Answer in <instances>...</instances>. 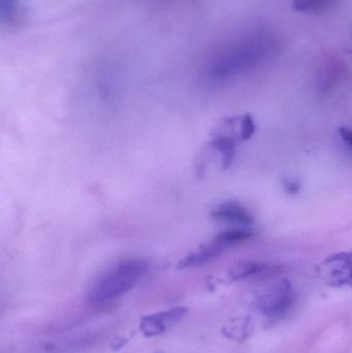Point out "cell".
I'll list each match as a JSON object with an SVG mask.
<instances>
[{
    "instance_id": "cell-4",
    "label": "cell",
    "mask_w": 352,
    "mask_h": 353,
    "mask_svg": "<svg viewBox=\"0 0 352 353\" xmlns=\"http://www.w3.org/2000/svg\"><path fill=\"white\" fill-rule=\"evenodd\" d=\"M229 248V245L225 243L220 236L217 234L216 238L211 242L200 246L198 250L189 253L187 256L180 261L178 268L180 270L194 269L206 265L210 261H214L220 256L225 250Z\"/></svg>"
},
{
    "instance_id": "cell-11",
    "label": "cell",
    "mask_w": 352,
    "mask_h": 353,
    "mask_svg": "<svg viewBox=\"0 0 352 353\" xmlns=\"http://www.w3.org/2000/svg\"><path fill=\"white\" fill-rule=\"evenodd\" d=\"M282 186L285 192L289 195H297L301 191V184L296 179H284Z\"/></svg>"
},
{
    "instance_id": "cell-5",
    "label": "cell",
    "mask_w": 352,
    "mask_h": 353,
    "mask_svg": "<svg viewBox=\"0 0 352 353\" xmlns=\"http://www.w3.org/2000/svg\"><path fill=\"white\" fill-rule=\"evenodd\" d=\"M213 219L219 221L234 222L242 225L254 224V217L237 201H225L215 207L211 212Z\"/></svg>"
},
{
    "instance_id": "cell-8",
    "label": "cell",
    "mask_w": 352,
    "mask_h": 353,
    "mask_svg": "<svg viewBox=\"0 0 352 353\" xmlns=\"http://www.w3.org/2000/svg\"><path fill=\"white\" fill-rule=\"evenodd\" d=\"M334 0H293V8L302 12H322L332 8Z\"/></svg>"
},
{
    "instance_id": "cell-1",
    "label": "cell",
    "mask_w": 352,
    "mask_h": 353,
    "mask_svg": "<svg viewBox=\"0 0 352 353\" xmlns=\"http://www.w3.org/2000/svg\"><path fill=\"white\" fill-rule=\"evenodd\" d=\"M150 265L146 259H128L119 261L103 273L89 290L87 299L92 305H103L121 298L146 275Z\"/></svg>"
},
{
    "instance_id": "cell-12",
    "label": "cell",
    "mask_w": 352,
    "mask_h": 353,
    "mask_svg": "<svg viewBox=\"0 0 352 353\" xmlns=\"http://www.w3.org/2000/svg\"><path fill=\"white\" fill-rule=\"evenodd\" d=\"M339 136H340L341 140L344 143L345 146L352 150V128H339Z\"/></svg>"
},
{
    "instance_id": "cell-9",
    "label": "cell",
    "mask_w": 352,
    "mask_h": 353,
    "mask_svg": "<svg viewBox=\"0 0 352 353\" xmlns=\"http://www.w3.org/2000/svg\"><path fill=\"white\" fill-rule=\"evenodd\" d=\"M328 263H341L344 265L346 270L347 275L343 279V284H349L352 286V254L351 253H340V254L334 255L329 259Z\"/></svg>"
},
{
    "instance_id": "cell-3",
    "label": "cell",
    "mask_w": 352,
    "mask_h": 353,
    "mask_svg": "<svg viewBox=\"0 0 352 353\" xmlns=\"http://www.w3.org/2000/svg\"><path fill=\"white\" fill-rule=\"evenodd\" d=\"M295 302L296 296L291 290V283L284 280L276 290L262 296L258 306L262 314L279 317L287 314L293 308Z\"/></svg>"
},
{
    "instance_id": "cell-6",
    "label": "cell",
    "mask_w": 352,
    "mask_h": 353,
    "mask_svg": "<svg viewBox=\"0 0 352 353\" xmlns=\"http://www.w3.org/2000/svg\"><path fill=\"white\" fill-rule=\"evenodd\" d=\"M211 144L221 153L223 169H229L236 157V141L231 137L220 134L215 137Z\"/></svg>"
},
{
    "instance_id": "cell-10",
    "label": "cell",
    "mask_w": 352,
    "mask_h": 353,
    "mask_svg": "<svg viewBox=\"0 0 352 353\" xmlns=\"http://www.w3.org/2000/svg\"><path fill=\"white\" fill-rule=\"evenodd\" d=\"M256 125L253 118L246 114L241 120V130H240V138L242 141H248L256 134Z\"/></svg>"
},
{
    "instance_id": "cell-7",
    "label": "cell",
    "mask_w": 352,
    "mask_h": 353,
    "mask_svg": "<svg viewBox=\"0 0 352 353\" xmlns=\"http://www.w3.org/2000/svg\"><path fill=\"white\" fill-rule=\"evenodd\" d=\"M265 270V265L262 263H256V261H241L237 265H234L229 271V276L234 281L237 280L246 279L251 276L258 275L262 273Z\"/></svg>"
},
{
    "instance_id": "cell-2",
    "label": "cell",
    "mask_w": 352,
    "mask_h": 353,
    "mask_svg": "<svg viewBox=\"0 0 352 353\" xmlns=\"http://www.w3.org/2000/svg\"><path fill=\"white\" fill-rule=\"evenodd\" d=\"M185 307H175L161 312L153 313L141 319L140 330L145 337L152 338L161 335L180 323L187 315Z\"/></svg>"
}]
</instances>
